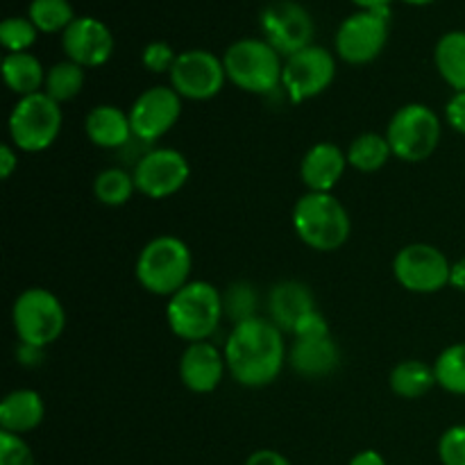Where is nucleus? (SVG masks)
Wrapping results in <instances>:
<instances>
[{"mask_svg": "<svg viewBox=\"0 0 465 465\" xmlns=\"http://www.w3.org/2000/svg\"><path fill=\"white\" fill-rule=\"evenodd\" d=\"M230 375L248 389H263L280 377L286 361L284 331L268 318H250L232 330L225 343Z\"/></svg>", "mask_w": 465, "mask_h": 465, "instance_id": "nucleus-1", "label": "nucleus"}, {"mask_svg": "<svg viewBox=\"0 0 465 465\" xmlns=\"http://www.w3.org/2000/svg\"><path fill=\"white\" fill-rule=\"evenodd\" d=\"M193 257L189 245L171 234L148 241L136 259V280L148 293L171 298L189 284Z\"/></svg>", "mask_w": 465, "mask_h": 465, "instance_id": "nucleus-2", "label": "nucleus"}, {"mask_svg": "<svg viewBox=\"0 0 465 465\" xmlns=\"http://www.w3.org/2000/svg\"><path fill=\"white\" fill-rule=\"evenodd\" d=\"M223 316V295L209 282H189L184 289L168 298V327L186 343L209 341V336L221 325Z\"/></svg>", "mask_w": 465, "mask_h": 465, "instance_id": "nucleus-3", "label": "nucleus"}, {"mask_svg": "<svg viewBox=\"0 0 465 465\" xmlns=\"http://www.w3.org/2000/svg\"><path fill=\"white\" fill-rule=\"evenodd\" d=\"M293 227L304 245L334 252L350 239V213L331 193H304L293 207Z\"/></svg>", "mask_w": 465, "mask_h": 465, "instance_id": "nucleus-4", "label": "nucleus"}, {"mask_svg": "<svg viewBox=\"0 0 465 465\" xmlns=\"http://www.w3.org/2000/svg\"><path fill=\"white\" fill-rule=\"evenodd\" d=\"M227 80L245 94L266 95L282 84V54L263 39H239L223 54Z\"/></svg>", "mask_w": 465, "mask_h": 465, "instance_id": "nucleus-5", "label": "nucleus"}, {"mask_svg": "<svg viewBox=\"0 0 465 465\" xmlns=\"http://www.w3.org/2000/svg\"><path fill=\"white\" fill-rule=\"evenodd\" d=\"M384 136L393 157L409 163L425 162L439 148L440 118L427 104L409 103L393 114Z\"/></svg>", "mask_w": 465, "mask_h": 465, "instance_id": "nucleus-6", "label": "nucleus"}, {"mask_svg": "<svg viewBox=\"0 0 465 465\" xmlns=\"http://www.w3.org/2000/svg\"><path fill=\"white\" fill-rule=\"evenodd\" d=\"M12 322L21 343L45 350L62 336L66 313L57 295L41 286H32L14 300Z\"/></svg>", "mask_w": 465, "mask_h": 465, "instance_id": "nucleus-7", "label": "nucleus"}, {"mask_svg": "<svg viewBox=\"0 0 465 465\" xmlns=\"http://www.w3.org/2000/svg\"><path fill=\"white\" fill-rule=\"evenodd\" d=\"M62 107L45 91L25 95L9 114V136L23 153H41L57 141L62 132Z\"/></svg>", "mask_w": 465, "mask_h": 465, "instance_id": "nucleus-8", "label": "nucleus"}, {"mask_svg": "<svg viewBox=\"0 0 465 465\" xmlns=\"http://www.w3.org/2000/svg\"><path fill=\"white\" fill-rule=\"evenodd\" d=\"M393 275L409 293H439L450 284L452 263L430 243H411L393 259Z\"/></svg>", "mask_w": 465, "mask_h": 465, "instance_id": "nucleus-9", "label": "nucleus"}, {"mask_svg": "<svg viewBox=\"0 0 465 465\" xmlns=\"http://www.w3.org/2000/svg\"><path fill=\"white\" fill-rule=\"evenodd\" d=\"M389 41V12H361L345 18L336 30V53L352 66L375 62Z\"/></svg>", "mask_w": 465, "mask_h": 465, "instance_id": "nucleus-10", "label": "nucleus"}, {"mask_svg": "<svg viewBox=\"0 0 465 465\" xmlns=\"http://www.w3.org/2000/svg\"><path fill=\"white\" fill-rule=\"evenodd\" d=\"M336 77V59L322 45H309L284 62L282 84L295 104L321 95Z\"/></svg>", "mask_w": 465, "mask_h": 465, "instance_id": "nucleus-11", "label": "nucleus"}, {"mask_svg": "<svg viewBox=\"0 0 465 465\" xmlns=\"http://www.w3.org/2000/svg\"><path fill=\"white\" fill-rule=\"evenodd\" d=\"M171 86L186 100H212L225 86L227 73L223 59L209 50L193 48L177 54L171 68Z\"/></svg>", "mask_w": 465, "mask_h": 465, "instance_id": "nucleus-12", "label": "nucleus"}, {"mask_svg": "<svg viewBox=\"0 0 465 465\" xmlns=\"http://www.w3.org/2000/svg\"><path fill=\"white\" fill-rule=\"evenodd\" d=\"M262 32L282 57H291L312 45L313 18L295 0H275L262 12Z\"/></svg>", "mask_w": 465, "mask_h": 465, "instance_id": "nucleus-13", "label": "nucleus"}, {"mask_svg": "<svg viewBox=\"0 0 465 465\" xmlns=\"http://www.w3.org/2000/svg\"><path fill=\"white\" fill-rule=\"evenodd\" d=\"M134 184L139 193L153 200H166L189 182L191 166L180 150L157 148L145 153L134 166Z\"/></svg>", "mask_w": 465, "mask_h": 465, "instance_id": "nucleus-14", "label": "nucleus"}, {"mask_svg": "<svg viewBox=\"0 0 465 465\" xmlns=\"http://www.w3.org/2000/svg\"><path fill=\"white\" fill-rule=\"evenodd\" d=\"M134 139L153 143L175 127L182 116V95L173 86L145 89L130 107Z\"/></svg>", "mask_w": 465, "mask_h": 465, "instance_id": "nucleus-15", "label": "nucleus"}, {"mask_svg": "<svg viewBox=\"0 0 465 465\" xmlns=\"http://www.w3.org/2000/svg\"><path fill=\"white\" fill-rule=\"evenodd\" d=\"M62 48L82 68H98L114 54V35L100 18L77 16L62 35Z\"/></svg>", "mask_w": 465, "mask_h": 465, "instance_id": "nucleus-16", "label": "nucleus"}, {"mask_svg": "<svg viewBox=\"0 0 465 465\" xmlns=\"http://www.w3.org/2000/svg\"><path fill=\"white\" fill-rule=\"evenodd\" d=\"M225 352L209 341L189 343L180 357V380L191 393H213L225 375Z\"/></svg>", "mask_w": 465, "mask_h": 465, "instance_id": "nucleus-17", "label": "nucleus"}, {"mask_svg": "<svg viewBox=\"0 0 465 465\" xmlns=\"http://www.w3.org/2000/svg\"><path fill=\"white\" fill-rule=\"evenodd\" d=\"M348 163V154L336 143H316L307 150L300 163V177L312 193H331L339 180L343 177Z\"/></svg>", "mask_w": 465, "mask_h": 465, "instance_id": "nucleus-18", "label": "nucleus"}, {"mask_svg": "<svg viewBox=\"0 0 465 465\" xmlns=\"http://www.w3.org/2000/svg\"><path fill=\"white\" fill-rule=\"evenodd\" d=\"M313 309H316V300H313L312 289L298 280L280 282V284L272 286L271 295H268L271 321L282 331H293L295 322Z\"/></svg>", "mask_w": 465, "mask_h": 465, "instance_id": "nucleus-19", "label": "nucleus"}, {"mask_svg": "<svg viewBox=\"0 0 465 465\" xmlns=\"http://www.w3.org/2000/svg\"><path fill=\"white\" fill-rule=\"evenodd\" d=\"M341 352L331 336L325 339H295L291 345L289 363L298 375L307 380L327 377L339 368Z\"/></svg>", "mask_w": 465, "mask_h": 465, "instance_id": "nucleus-20", "label": "nucleus"}, {"mask_svg": "<svg viewBox=\"0 0 465 465\" xmlns=\"http://www.w3.org/2000/svg\"><path fill=\"white\" fill-rule=\"evenodd\" d=\"M84 132L91 143L104 150L123 148L134 136L130 114L123 112L116 104H98V107L91 109L86 114Z\"/></svg>", "mask_w": 465, "mask_h": 465, "instance_id": "nucleus-21", "label": "nucleus"}, {"mask_svg": "<svg viewBox=\"0 0 465 465\" xmlns=\"http://www.w3.org/2000/svg\"><path fill=\"white\" fill-rule=\"evenodd\" d=\"M45 404L36 391L18 389L0 402V430L9 434H27L44 422Z\"/></svg>", "mask_w": 465, "mask_h": 465, "instance_id": "nucleus-22", "label": "nucleus"}, {"mask_svg": "<svg viewBox=\"0 0 465 465\" xmlns=\"http://www.w3.org/2000/svg\"><path fill=\"white\" fill-rule=\"evenodd\" d=\"M3 77L9 91L25 98V95L39 94L45 84V71L39 59L32 53H7L3 59Z\"/></svg>", "mask_w": 465, "mask_h": 465, "instance_id": "nucleus-23", "label": "nucleus"}, {"mask_svg": "<svg viewBox=\"0 0 465 465\" xmlns=\"http://www.w3.org/2000/svg\"><path fill=\"white\" fill-rule=\"evenodd\" d=\"M434 64L439 75L454 91H465V32L454 30L439 39L434 50Z\"/></svg>", "mask_w": 465, "mask_h": 465, "instance_id": "nucleus-24", "label": "nucleus"}, {"mask_svg": "<svg viewBox=\"0 0 465 465\" xmlns=\"http://www.w3.org/2000/svg\"><path fill=\"white\" fill-rule=\"evenodd\" d=\"M389 384L391 391L402 400L425 398L436 386L434 366H430L425 361H418V359H409V361L398 363L391 371Z\"/></svg>", "mask_w": 465, "mask_h": 465, "instance_id": "nucleus-25", "label": "nucleus"}, {"mask_svg": "<svg viewBox=\"0 0 465 465\" xmlns=\"http://www.w3.org/2000/svg\"><path fill=\"white\" fill-rule=\"evenodd\" d=\"M345 154H348L350 166L357 168L359 173H375L389 163V159L393 157V150H391L386 136L377 134V132H366L350 143Z\"/></svg>", "mask_w": 465, "mask_h": 465, "instance_id": "nucleus-26", "label": "nucleus"}, {"mask_svg": "<svg viewBox=\"0 0 465 465\" xmlns=\"http://www.w3.org/2000/svg\"><path fill=\"white\" fill-rule=\"evenodd\" d=\"M84 86V68L80 64L71 62H59L53 68L45 71V84L44 91L54 100V103H68V100L77 98Z\"/></svg>", "mask_w": 465, "mask_h": 465, "instance_id": "nucleus-27", "label": "nucleus"}, {"mask_svg": "<svg viewBox=\"0 0 465 465\" xmlns=\"http://www.w3.org/2000/svg\"><path fill=\"white\" fill-rule=\"evenodd\" d=\"M134 191V175H130L123 168H107V171L98 173L94 180V195L104 207H121V204H127Z\"/></svg>", "mask_w": 465, "mask_h": 465, "instance_id": "nucleus-28", "label": "nucleus"}, {"mask_svg": "<svg viewBox=\"0 0 465 465\" xmlns=\"http://www.w3.org/2000/svg\"><path fill=\"white\" fill-rule=\"evenodd\" d=\"M27 18L36 25V30L44 35L62 32L75 21V12L68 0H32L27 7Z\"/></svg>", "mask_w": 465, "mask_h": 465, "instance_id": "nucleus-29", "label": "nucleus"}, {"mask_svg": "<svg viewBox=\"0 0 465 465\" xmlns=\"http://www.w3.org/2000/svg\"><path fill=\"white\" fill-rule=\"evenodd\" d=\"M436 384L452 395H465V343H454L434 363Z\"/></svg>", "mask_w": 465, "mask_h": 465, "instance_id": "nucleus-30", "label": "nucleus"}, {"mask_svg": "<svg viewBox=\"0 0 465 465\" xmlns=\"http://www.w3.org/2000/svg\"><path fill=\"white\" fill-rule=\"evenodd\" d=\"M254 309H257V293L248 282H236L227 286L223 295V312L234 325L254 318Z\"/></svg>", "mask_w": 465, "mask_h": 465, "instance_id": "nucleus-31", "label": "nucleus"}, {"mask_svg": "<svg viewBox=\"0 0 465 465\" xmlns=\"http://www.w3.org/2000/svg\"><path fill=\"white\" fill-rule=\"evenodd\" d=\"M36 35L39 30L30 18L9 16L0 23V44L7 53H27L35 45Z\"/></svg>", "mask_w": 465, "mask_h": 465, "instance_id": "nucleus-32", "label": "nucleus"}, {"mask_svg": "<svg viewBox=\"0 0 465 465\" xmlns=\"http://www.w3.org/2000/svg\"><path fill=\"white\" fill-rule=\"evenodd\" d=\"M0 465H36V459L21 436L0 431Z\"/></svg>", "mask_w": 465, "mask_h": 465, "instance_id": "nucleus-33", "label": "nucleus"}, {"mask_svg": "<svg viewBox=\"0 0 465 465\" xmlns=\"http://www.w3.org/2000/svg\"><path fill=\"white\" fill-rule=\"evenodd\" d=\"M439 459L443 465H465V425L443 431L439 440Z\"/></svg>", "mask_w": 465, "mask_h": 465, "instance_id": "nucleus-34", "label": "nucleus"}, {"mask_svg": "<svg viewBox=\"0 0 465 465\" xmlns=\"http://www.w3.org/2000/svg\"><path fill=\"white\" fill-rule=\"evenodd\" d=\"M177 54L166 41H153L141 53V62L150 73H171L173 64H175Z\"/></svg>", "mask_w": 465, "mask_h": 465, "instance_id": "nucleus-35", "label": "nucleus"}, {"mask_svg": "<svg viewBox=\"0 0 465 465\" xmlns=\"http://www.w3.org/2000/svg\"><path fill=\"white\" fill-rule=\"evenodd\" d=\"M291 334H293L295 339H325V336H330V325H327L325 316H322L318 309H313V312L304 313V316L295 322Z\"/></svg>", "mask_w": 465, "mask_h": 465, "instance_id": "nucleus-36", "label": "nucleus"}, {"mask_svg": "<svg viewBox=\"0 0 465 465\" xmlns=\"http://www.w3.org/2000/svg\"><path fill=\"white\" fill-rule=\"evenodd\" d=\"M445 118H448L452 130L465 134V91H454L452 98L448 100V107H445Z\"/></svg>", "mask_w": 465, "mask_h": 465, "instance_id": "nucleus-37", "label": "nucleus"}, {"mask_svg": "<svg viewBox=\"0 0 465 465\" xmlns=\"http://www.w3.org/2000/svg\"><path fill=\"white\" fill-rule=\"evenodd\" d=\"M245 465H291V461L275 450H257L254 454H250Z\"/></svg>", "mask_w": 465, "mask_h": 465, "instance_id": "nucleus-38", "label": "nucleus"}, {"mask_svg": "<svg viewBox=\"0 0 465 465\" xmlns=\"http://www.w3.org/2000/svg\"><path fill=\"white\" fill-rule=\"evenodd\" d=\"M16 168H18L16 153H14V148L9 143H3L0 145V175H3V180H9Z\"/></svg>", "mask_w": 465, "mask_h": 465, "instance_id": "nucleus-39", "label": "nucleus"}, {"mask_svg": "<svg viewBox=\"0 0 465 465\" xmlns=\"http://www.w3.org/2000/svg\"><path fill=\"white\" fill-rule=\"evenodd\" d=\"M350 465H386V461L375 450H363V452H357L350 459Z\"/></svg>", "mask_w": 465, "mask_h": 465, "instance_id": "nucleus-40", "label": "nucleus"}, {"mask_svg": "<svg viewBox=\"0 0 465 465\" xmlns=\"http://www.w3.org/2000/svg\"><path fill=\"white\" fill-rule=\"evenodd\" d=\"M450 286H454L457 291L465 293V257L459 259L457 263H452V275H450Z\"/></svg>", "mask_w": 465, "mask_h": 465, "instance_id": "nucleus-41", "label": "nucleus"}, {"mask_svg": "<svg viewBox=\"0 0 465 465\" xmlns=\"http://www.w3.org/2000/svg\"><path fill=\"white\" fill-rule=\"evenodd\" d=\"M357 7L368 9V12H389V5L393 0H352Z\"/></svg>", "mask_w": 465, "mask_h": 465, "instance_id": "nucleus-42", "label": "nucleus"}, {"mask_svg": "<svg viewBox=\"0 0 465 465\" xmlns=\"http://www.w3.org/2000/svg\"><path fill=\"white\" fill-rule=\"evenodd\" d=\"M402 3L413 5V7H425V5H431L434 0H402Z\"/></svg>", "mask_w": 465, "mask_h": 465, "instance_id": "nucleus-43", "label": "nucleus"}]
</instances>
